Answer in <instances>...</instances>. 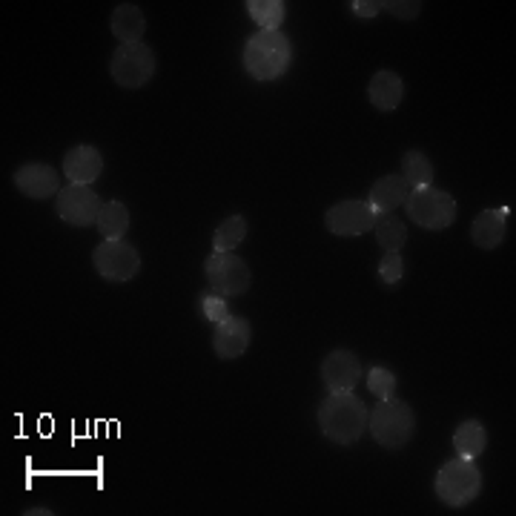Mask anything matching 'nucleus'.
Here are the masks:
<instances>
[{
    "label": "nucleus",
    "instance_id": "nucleus-9",
    "mask_svg": "<svg viewBox=\"0 0 516 516\" xmlns=\"http://www.w3.org/2000/svg\"><path fill=\"white\" fill-rule=\"evenodd\" d=\"M376 218H379V213H376L367 201L350 198V201L333 204V207L324 213V227H327L333 236L356 238L370 233L373 224H376Z\"/></svg>",
    "mask_w": 516,
    "mask_h": 516
},
{
    "label": "nucleus",
    "instance_id": "nucleus-12",
    "mask_svg": "<svg viewBox=\"0 0 516 516\" xmlns=\"http://www.w3.org/2000/svg\"><path fill=\"white\" fill-rule=\"evenodd\" d=\"M362 362L353 350H333L327 353V359L322 362V379L330 393L339 390H353L362 382Z\"/></svg>",
    "mask_w": 516,
    "mask_h": 516
},
{
    "label": "nucleus",
    "instance_id": "nucleus-6",
    "mask_svg": "<svg viewBox=\"0 0 516 516\" xmlns=\"http://www.w3.org/2000/svg\"><path fill=\"white\" fill-rule=\"evenodd\" d=\"M109 75L124 89H141L150 84L155 75V52L147 43H121L112 52Z\"/></svg>",
    "mask_w": 516,
    "mask_h": 516
},
{
    "label": "nucleus",
    "instance_id": "nucleus-13",
    "mask_svg": "<svg viewBox=\"0 0 516 516\" xmlns=\"http://www.w3.org/2000/svg\"><path fill=\"white\" fill-rule=\"evenodd\" d=\"M12 181H15L18 193L35 198V201H46V198L61 193V178L49 164H23Z\"/></svg>",
    "mask_w": 516,
    "mask_h": 516
},
{
    "label": "nucleus",
    "instance_id": "nucleus-15",
    "mask_svg": "<svg viewBox=\"0 0 516 516\" xmlns=\"http://www.w3.org/2000/svg\"><path fill=\"white\" fill-rule=\"evenodd\" d=\"M410 193H413V190H410V184L402 175H382V178L370 187L367 204H370L379 215H387L393 213L396 207H402V204L408 201Z\"/></svg>",
    "mask_w": 516,
    "mask_h": 516
},
{
    "label": "nucleus",
    "instance_id": "nucleus-26",
    "mask_svg": "<svg viewBox=\"0 0 516 516\" xmlns=\"http://www.w3.org/2000/svg\"><path fill=\"white\" fill-rule=\"evenodd\" d=\"M367 390L376 396V399H387L396 393V373L387 370V367H370L367 370Z\"/></svg>",
    "mask_w": 516,
    "mask_h": 516
},
{
    "label": "nucleus",
    "instance_id": "nucleus-23",
    "mask_svg": "<svg viewBox=\"0 0 516 516\" xmlns=\"http://www.w3.org/2000/svg\"><path fill=\"white\" fill-rule=\"evenodd\" d=\"M98 233L104 238H124L129 230V210L121 201H104L101 215L95 221Z\"/></svg>",
    "mask_w": 516,
    "mask_h": 516
},
{
    "label": "nucleus",
    "instance_id": "nucleus-10",
    "mask_svg": "<svg viewBox=\"0 0 516 516\" xmlns=\"http://www.w3.org/2000/svg\"><path fill=\"white\" fill-rule=\"evenodd\" d=\"M101 207H104V201L92 187L69 184L55 195V213L61 215V221H66L69 227H81V230L92 227L101 215Z\"/></svg>",
    "mask_w": 516,
    "mask_h": 516
},
{
    "label": "nucleus",
    "instance_id": "nucleus-5",
    "mask_svg": "<svg viewBox=\"0 0 516 516\" xmlns=\"http://www.w3.org/2000/svg\"><path fill=\"white\" fill-rule=\"evenodd\" d=\"M405 210H408L410 221L419 224L422 230L442 233L456 221V198L439 187H422L408 195Z\"/></svg>",
    "mask_w": 516,
    "mask_h": 516
},
{
    "label": "nucleus",
    "instance_id": "nucleus-29",
    "mask_svg": "<svg viewBox=\"0 0 516 516\" xmlns=\"http://www.w3.org/2000/svg\"><path fill=\"white\" fill-rule=\"evenodd\" d=\"M350 9L356 18H376L382 12V0H353Z\"/></svg>",
    "mask_w": 516,
    "mask_h": 516
},
{
    "label": "nucleus",
    "instance_id": "nucleus-22",
    "mask_svg": "<svg viewBox=\"0 0 516 516\" xmlns=\"http://www.w3.org/2000/svg\"><path fill=\"white\" fill-rule=\"evenodd\" d=\"M402 178L410 184V190L433 187V164L425 152L408 150L402 155Z\"/></svg>",
    "mask_w": 516,
    "mask_h": 516
},
{
    "label": "nucleus",
    "instance_id": "nucleus-14",
    "mask_svg": "<svg viewBox=\"0 0 516 516\" xmlns=\"http://www.w3.org/2000/svg\"><path fill=\"white\" fill-rule=\"evenodd\" d=\"M64 175L69 178V184L78 187H92V181H98V175L104 172V155L89 147V144H78L64 155Z\"/></svg>",
    "mask_w": 516,
    "mask_h": 516
},
{
    "label": "nucleus",
    "instance_id": "nucleus-20",
    "mask_svg": "<svg viewBox=\"0 0 516 516\" xmlns=\"http://www.w3.org/2000/svg\"><path fill=\"white\" fill-rule=\"evenodd\" d=\"M244 6L261 32H281V23L287 18V6L281 0H247Z\"/></svg>",
    "mask_w": 516,
    "mask_h": 516
},
{
    "label": "nucleus",
    "instance_id": "nucleus-3",
    "mask_svg": "<svg viewBox=\"0 0 516 516\" xmlns=\"http://www.w3.org/2000/svg\"><path fill=\"white\" fill-rule=\"evenodd\" d=\"M367 428L373 433V442H379L385 451H402L416 433V413L408 402L387 396L367 416Z\"/></svg>",
    "mask_w": 516,
    "mask_h": 516
},
{
    "label": "nucleus",
    "instance_id": "nucleus-2",
    "mask_svg": "<svg viewBox=\"0 0 516 516\" xmlns=\"http://www.w3.org/2000/svg\"><path fill=\"white\" fill-rule=\"evenodd\" d=\"M290 64H293V43L284 32L258 29L244 43V69L258 84L279 81L281 75H287Z\"/></svg>",
    "mask_w": 516,
    "mask_h": 516
},
{
    "label": "nucleus",
    "instance_id": "nucleus-24",
    "mask_svg": "<svg viewBox=\"0 0 516 516\" xmlns=\"http://www.w3.org/2000/svg\"><path fill=\"white\" fill-rule=\"evenodd\" d=\"M244 238H247V218L238 213L230 215L215 227L213 253H233Z\"/></svg>",
    "mask_w": 516,
    "mask_h": 516
},
{
    "label": "nucleus",
    "instance_id": "nucleus-18",
    "mask_svg": "<svg viewBox=\"0 0 516 516\" xmlns=\"http://www.w3.org/2000/svg\"><path fill=\"white\" fill-rule=\"evenodd\" d=\"M109 29H112V35L121 43H144L147 18H144V12H141L135 3H121V6H115V12H112Z\"/></svg>",
    "mask_w": 516,
    "mask_h": 516
},
{
    "label": "nucleus",
    "instance_id": "nucleus-16",
    "mask_svg": "<svg viewBox=\"0 0 516 516\" xmlns=\"http://www.w3.org/2000/svg\"><path fill=\"white\" fill-rule=\"evenodd\" d=\"M505 230H508V207L482 210L473 218L471 238L479 250H496L505 241Z\"/></svg>",
    "mask_w": 516,
    "mask_h": 516
},
{
    "label": "nucleus",
    "instance_id": "nucleus-1",
    "mask_svg": "<svg viewBox=\"0 0 516 516\" xmlns=\"http://www.w3.org/2000/svg\"><path fill=\"white\" fill-rule=\"evenodd\" d=\"M367 416L370 410L359 396H353V390H339L330 393L319 405V428L330 442L347 448L362 439V433L367 430Z\"/></svg>",
    "mask_w": 516,
    "mask_h": 516
},
{
    "label": "nucleus",
    "instance_id": "nucleus-19",
    "mask_svg": "<svg viewBox=\"0 0 516 516\" xmlns=\"http://www.w3.org/2000/svg\"><path fill=\"white\" fill-rule=\"evenodd\" d=\"M488 448V430L476 419H465L453 430V451L459 459H479Z\"/></svg>",
    "mask_w": 516,
    "mask_h": 516
},
{
    "label": "nucleus",
    "instance_id": "nucleus-8",
    "mask_svg": "<svg viewBox=\"0 0 516 516\" xmlns=\"http://www.w3.org/2000/svg\"><path fill=\"white\" fill-rule=\"evenodd\" d=\"M204 276H207L215 293H221L227 299L230 296H244L250 290V281H253L247 261L233 256V253H213L204 261Z\"/></svg>",
    "mask_w": 516,
    "mask_h": 516
},
{
    "label": "nucleus",
    "instance_id": "nucleus-28",
    "mask_svg": "<svg viewBox=\"0 0 516 516\" xmlns=\"http://www.w3.org/2000/svg\"><path fill=\"white\" fill-rule=\"evenodd\" d=\"M382 9H387L399 21H413V18L422 15V3L419 0H382Z\"/></svg>",
    "mask_w": 516,
    "mask_h": 516
},
{
    "label": "nucleus",
    "instance_id": "nucleus-7",
    "mask_svg": "<svg viewBox=\"0 0 516 516\" xmlns=\"http://www.w3.org/2000/svg\"><path fill=\"white\" fill-rule=\"evenodd\" d=\"M92 264L98 270V276L112 284H127L138 276L141 270V256L138 250L124 241V238H104L95 253H92Z\"/></svg>",
    "mask_w": 516,
    "mask_h": 516
},
{
    "label": "nucleus",
    "instance_id": "nucleus-11",
    "mask_svg": "<svg viewBox=\"0 0 516 516\" xmlns=\"http://www.w3.org/2000/svg\"><path fill=\"white\" fill-rule=\"evenodd\" d=\"M253 342V327L244 316H230L221 324H215L213 330V353L218 359L230 362L247 353V347Z\"/></svg>",
    "mask_w": 516,
    "mask_h": 516
},
{
    "label": "nucleus",
    "instance_id": "nucleus-4",
    "mask_svg": "<svg viewBox=\"0 0 516 516\" xmlns=\"http://www.w3.org/2000/svg\"><path fill=\"white\" fill-rule=\"evenodd\" d=\"M482 491V471L473 465V459H451L436 473V496L448 508H465Z\"/></svg>",
    "mask_w": 516,
    "mask_h": 516
},
{
    "label": "nucleus",
    "instance_id": "nucleus-21",
    "mask_svg": "<svg viewBox=\"0 0 516 516\" xmlns=\"http://www.w3.org/2000/svg\"><path fill=\"white\" fill-rule=\"evenodd\" d=\"M373 233H376V241H379V247L385 253H399L408 244V227H405V221L390 213L376 218Z\"/></svg>",
    "mask_w": 516,
    "mask_h": 516
},
{
    "label": "nucleus",
    "instance_id": "nucleus-25",
    "mask_svg": "<svg viewBox=\"0 0 516 516\" xmlns=\"http://www.w3.org/2000/svg\"><path fill=\"white\" fill-rule=\"evenodd\" d=\"M198 307H201V316L213 324V327L233 316V313H230V304H227V296H221V293H215V290L213 293H201V296H198Z\"/></svg>",
    "mask_w": 516,
    "mask_h": 516
},
{
    "label": "nucleus",
    "instance_id": "nucleus-30",
    "mask_svg": "<svg viewBox=\"0 0 516 516\" xmlns=\"http://www.w3.org/2000/svg\"><path fill=\"white\" fill-rule=\"evenodd\" d=\"M26 516H46V514H55V511H46V508H32V511H23Z\"/></svg>",
    "mask_w": 516,
    "mask_h": 516
},
{
    "label": "nucleus",
    "instance_id": "nucleus-17",
    "mask_svg": "<svg viewBox=\"0 0 516 516\" xmlns=\"http://www.w3.org/2000/svg\"><path fill=\"white\" fill-rule=\"evenodd\" d=\"M367 98L379 112H393L405 101V84H402V78L396 72L382 69V72L373 75V81L367 86Z\"/></svg>",
    "mask_w": 516,
    "mask_h": 516
},
{
    "label": "nucleus",
    "instance_id": "nucleus-27",
    "mask_svg": "<svg viewBox=\"0 0 516 516\" xmlns=\"http://www.w3.org/2000/svg\"><path fill=\"white\" fill-rule=\"evenodd\" d=\"M405 276V264H402V256L399 253H385L382 261H379V279L385 281L387 287L399 284Z\"/></svg>",
    "mask_w": 516,
    "mask_h": 516
}]
</instances>
